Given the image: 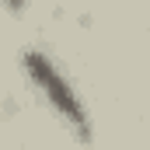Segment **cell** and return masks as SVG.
Segmentation results:
<instances>
[{
	"label": "cell",
	"instance_id": "obj_1",
	"mask_svg": "<svg viewBox=\"0 0 150 150\" xmlns=\"http://www.w3.org/2000/svg\"><path fill=\"white\" fill-rule=\"evenodd\" d=\"M21 67H25L28 80H32V87L42 94V101L63 119V126L74 133L80 143H91V115L84 108L80 94L74 91V84L63 77V70L42 49H25L21 52Z\"/></svg>",
	"mask_w": 150,
	"mask_h": 150
}]
</instances>
